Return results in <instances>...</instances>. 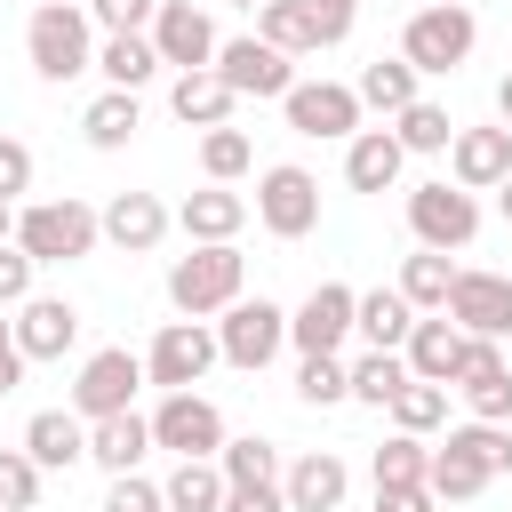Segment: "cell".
<instances>
[{
	"label": "cell",
	"instance_id": "6da1fadb",
	"mask_svg": "<svg viewBox=\"0 0 512 512\" xmlns=\"http://www.w3.org/2000/svg\"><path fill=\"white\" fill-rule=\"evenodd\" d=\"M512 472V424H456L440 448H432V464H424V488L440 496V504H472L488 480H504Z\"/></svg>",
	"mask_w": 512,
	"mask_h": 512
},
{
	"label": "cell",
	"instance_id": "7a4b0ae2",
	"mask_svg": "<svg viewBox=\"0 0 512 512\" xmlns=\"http://www.w3.org/2000/svg\"><path fill=\"white\" fill-rule=\"evenodd\" d=\"M240 288H248V256H240L232 240H192V256L168 264V304H176V320H208V312H224Z\"/></svg>",
	"mask_w": 512,
	"mask_h": 512
},
{
	"label": "cell",
	"instance_id": "3957f363",
	"mask_svg": "<svg viewBox=\"0 0 512 512\" xmlns=\"http://www.w3.org/2000/svg\"><path fill=\"white\" fill-rule=\"evenodd\" d=\"M24 48H32V72L40 80H80L96 72V24L80 0H40L32 24H24Z\"/></svg>",
	"mask_w": 512,
	"mask_h": 512
},
{
	"label": "cell",
	"instance_id": "277c9868",
	"mask_svg": "<svg viewBox=\"0 0 512 512\" xmlns=\"http://www.w3.org/2000/svg\"><path fill=\"white\" fill-rule=\"evenodd\" d=\"M96 240H104V224H96V208L72 200V192L16 208V248H24L32 264H80V256H96Z\"/></svg>",
	"mask_w": 512,
	"mask_h": 512
},
{
	"label": "cell",
	"instance_id": "5b68a950",
	"mask_svg": "<svg viewBox=\"0 0 512 512\" xmlns=\"http://www.w3.org/2000/svg\"><path fill=\"white\" fill-rule=\"evenodd\" d=\"M472 40H480V24H472V8L464 0H432V8H416L408 16V32H400V56L432 80V72H456L464 56H472Z\"/></svg>",
	"mask_w": 512,
	"mask_h": 512
},
{
	"label": "cell",
	"instance_id": "8992f818",
	"mask_svg": "<svg viewBox=\"0 0 512 512\" xmlns=\"http://www.w3.org/2000/svg\"><path fill=\"white\" fill-rule=\"evenodd\" d=\"M208 328H216V352H224L232 368H272L280 344H288V312H280L272 296H232Z\"/></svg>",
	"mask_w": 512,
	"mask_h": 512
},
{
	"label": "cell",
	"instance_id": "52a82bcc",
	"mask_svg": "<svg viewBox=\"0 0 512 512\" xmlns=\"http://www.w3.org/2000/svg\"><path fill=\"white\" fill-rule=\"evenodd\" d=\"M256 224H264L272 240H304V232L320 224V176L296 168V160H272V168L256 176Z\"/></svg>",
	"mask_w": 512,
	"mask_h": 512
},
{
	"label": "cell",
	"instance_id": "ba28073f",
	"mask_svg": "<svg viewBox=\"0 0 512 512\" xmlns=\"http://www.w3.org/2000/svg\"><path fill=\"white\" fill-rule=\"evenodd\" d=\"M216 360H224V352H216V328H208V320H160V336H152V352H144V384L192 392Z\"/></svg>",
	"mask_w": 512,
	"mask_h": 512
},
{
	"label": "cell",
	"instance_id": "9c48e42d",
	"mask_svg": "<svg viewBox=\"0 0 512 512\" xmlns=\"http://www.w3.org/2000/svg\"><path fill=\"white\" fill-rule=\"evenodd\" d=\"M136 384H144V360H136L128 344H104V352H88L80 376H72V416H80V424L120 416V408H136Z\"/></svg>",
	"mask_w": 512,
	"mask_h": 512
},
{
	"label": "cell",
	"instance_id": "30bf717a",
	"mask_svg": "<svg viewBox=\"0 0 512 512\" xmlns=\"http://www.w3.org/2000/svg\"><path fill=\"white\" fill-rule=\"evenodd\" d=\"M408 232H416V248H472V232H480V200L464 192V184H416L408 192Z\"/></svg>",
	"mask_w": 512,
	"mask_h": 512
},
{
	"label": "cell",
	"instance_id": "8fae6325",
	"mask_svg": "<svg viewBox=\"0 0 512 512\" xmlns=\"http://www.w3.org/2000/svg\"><path fill=\"white\" fill-rule=\"evenodd\" d=\"M152 448L168 456H216L224 448V408L208 392H160L152 408Z\"/></svg>",
	"mask_w": 512,
	"mask_h": 512
},
{
	"label": "cell",
	"instance_id": "7c38bea8",
	"mask_svg": "<svg viewBox=\"0 0 512 512\" xmlns=\"http://www.w3.org/2000/svg\"><path fill=\"white\" fill-rule=\"evenodd\" d=\"M280 112H288V128L312 136V144H344V136L360 128V96H352L344 80H296V88L280 96Z\"/></svg>",
	"mask_w": 512,
	"mask_h": 512
},
{
	"label": "cell",
	"instance_id": "4fadbf2b",
	"mask_svg": "<svg viewBox=\"0 0 512 512\" xmlns=\"http://www.w3.org/2000/svg\"><path fill=\"white\" fill-rule=\"evenodd\" d=\"M216 72H224V88L232 96H288L296 88V64L272 48V40H256V32H240V40H216Z\"/></svg>",
	"mask_w": 512,
	"mask_h": 512
},
{
	"label": "cell",
	"instance_id": "5bb4252c",
	"mask_svg": "<svg viewBox=\"0 0 512 512\" xmlns=\"http://www.w3.org/2000/svg\"><path fill=\"white\" fill-rule=\"evenodd\" d=\"M464 336H512V272H464L456 264V288H448V304H440Z\"/></svg>",
	"mask_w": 512,
	"mask_h": 512
},
{
	"label": "cell",
	"instance_id": "9a60e30c",
	"mask_svg": "<svg viewBox=\"0 0 512 512\" xmlns=\"http://www.w3.org/2000/svg\"><path fill=\"white\" fill-rule=\"evenodd\" d=\"M144 32H152L160 64H176V72H200V64H216V24H208V8H192V0H160Z\"/></svg>",
	"mask_w": 512,
	"mask_h": 512
},
{
	"label": "cell",
	"instance_id": "2e32d148",
	"mask_svg": "<svg viewBox=\"0 0 512 512\" xmlns=\"http://www.w3.org/2000/svg\"><path fill=\"white\" fill-rule=\"evenodd\" d=\"M280 496H288V512H344L352 464L336 448H304L296 464H280Z\"/></svg>",
	"mask_w": 512,
	"mask_h": 512
},
{
	"label": "cell",
	"instance_id": "e0dca14e",
	"mask_svg": "<svg viewBox=\"0 0 512 512\" xmlns=\"http://www.w3.org/2000/svg\"><path fill=\"white\" fill-rule=\"evenodd\" d=\"M512 176V128L496 120V128H456L448 136V184H464V192H496Z\"/></svg>",
	"mask_w": 512,
	"mask_h": 512
},
{
	"label": "cell",
	"instance_id": "ac0fdd59",
	"mask_svg": "<svg viewBox=\"0 0 512 512\" xmlns=\"http://www.w3.org/2000/svg\"><path fill=\"white\" fill-rule=\"evenodd\" d=\"M344 336H352V288H344V280H320V288L288 312V344H296V352H344Z\"/></svg>",
	"mask_w": 512,
	"mask_h": 512
},
{
	"label": "cell",
	"instance_id": "d6986e66",
	"mask_svg": "<svg viewBox=\"0 0 512 512\" xmlns=\"http://www.w3.org/2000/svg\"><path fill=\"white\" fill-rule=\"evenodd\" d=\"M8 328H16L24 360H64V352L80 344V304H72V296H24Z\"/></svg>",
	"mask_w": 512,
	"mask_h": 512
},
{
	"label": "cell",
	"instance_id": "ffe728a7",
	"mask_svg": "<svg viewBox=\"0 0 512 512\" xmlns=\"http://www.w3.org/2000/svg\"><path fill=\"white\" fill-rule=\"evenodd\" d=\"M96 224H104V240L112 248H128V256H152L160 240H168V208H160V192H112L104 208H96Z\"/></svg>",
	"mask_w": 512,
	"mask_h": 512
},
{
	"label": "cell",
	"instance_id": "44dd1931",
	"mask_svg": "<svg viewBox=\"0 0 512 512\" xmlns=\"http://www.w3.org/2000/svg\"><path fill=\"white\" fill-rule=\"evenodd\" d=\"M400 168H408V152H400L392 128H352V136H344V184H352V192H392Z\"/></svg>",
	"mask_w": 512,
	"mask_h": 512
},
{
	"label": "cell",
	"instance_id": "7402d4cb",
	"mask_svg": "<svg viewBox=\"0 0 512 512\" xmlns=\"http://www.w3.org/2000/svg\"><path fill=\"white\" fill-rule=\"evenodd\" d=\"M232 104H240V96L224 88V72H216V64H200V72H176V80H168V112H176L184 128H224V120H232Z\"/></svg>",
	"mask_w": 512,
	"mask_h": 512
},
{
	"label": "cell",
	"instance_id": "603a6c76",
	"mask_svg": "<svg viewBox=\"0 0 512 512\" xmlns=\"http://www.w3.org/2000/svg\"><path fill=\"white\" fill-rule=\"evenodd\" d=\"M400 360H408V376H424V384H448V376H456V360H464V328H456L448 312H432V320H416V328H408Z\"/></svg>",
	"mask_w": 512,
	"mask_h": 512
},
{
	"label": "cell",
	"instance_id": "cb8c5ba5",
	"mask_svg": "<svg viewBox=\"0 0 512 512\" xmlns=\"http://www.w3.org/2000/svg\"><path fill=\"white\" fill-rule=\"evenodd\" d=\"M24 456H32L40 472H72V464L88 456V424H80L72 408H40V416L24 424Z\"/></svg>",
	"mask_w": 512,
	"mask_h": 512
},
{
	"label": "cell",
	"instance_id": "d4e9b609",
	"mask_svg": "<svg viewBox=\"0 0 512 512\" xmlns=\"http://www.w3.org/2000/svg\"><path fill=\"white\" fill-rule=\"evenodd\" d=\"M144 456H152V416L120 408V416H96V424H88V464H104V472H136Z\"/></svg>",
	"mask_w": 512,
	"mask_h": 512
},
{
	"label": "cell",
	"instance_id": "484cf974",
	"mask_svg": "<svg viewBox=\"0 0 512 512\" xmlns=\"http://www.w3.org/2000/svg\"><path fill=\"white\" fill-rule=\"evenodd\" d=\"M408 328H416V304H408L400 288H368V296H352V336H368V352H400Z\"/></svg>",
	"mask_w": 512,
	"mask_h": 512
},
{
	"label": "cell",
	"instance_id": "4316f807",
	"mask_svg": "<svg viewBox=\"0 0 512 512\" xmlns=\"http://www.w3.org/2000/svg\"><path fill=\"white\" fill-rule=\"evenodd\" d=\"M176 224H184V240H240V224H248V200H240L232 184H208V192H184Z\"/></svg>",
	"mask_w": 512,
	"mask_h": 512
},
{
	"label": "cell",
	"instance_id": "83f0119b",
	"mask_svg": "<svg viewBox=\"0 0 512 512\" xmlns=\"http://www.w3.org/2000/svg\"><path fill=\"white\" fill-rule=\"evenodd\" d=\"M96 72H104V88H144V80L160 72L152 32H104V40H96Z\"/></svg>",
	"mask_w": 512,
	"mask_h": 512
},
{
	"label": "cell",
	"instance_id": "f1b7e54d",
	"mask_svg": "<svg viewBox=\"0 0 512 512\" xmlns=\"http://www.w3.org/2000/svg\"><path fill=\"white\" fill-rule=\"evenodd\" d=\"M416 80H424V72H416L408 56H376V64H360L352 96H360V112H384V120H392L400 104H416Z\"/></svg>",
	"mask_w": 512,
	"mask_h": 512
},
{
	"label": "cell",
	"instance_id": "f546056e",
	"mask_svg": "<svg viewBox=\"0 0 512 512\" xmlns=\"http://www.w3.org/2000/svg\"><path fill=\"white\" fill-rule=\"evenodd\" d=\"M136 128H144V104H136V88H104V96L80 112V136H88L96 152H120Z\"/></svg>",
	"mask_w": 512,
	"mask_h": 512
},
{
	"label": "cell",
	"instance_id": "4dcf8cb0",
	"mask_svg": "<svg viewBox=\"0 0 512 512\" xmlns=\"http://www.w3.org/2000/svg\"><path fill=\"white\" fill-rule=\"evenodd\" d=\"M416 312H440L448 304V288H456V256L448 248H416V256H400V280H392Z\"/></svg>",
	"mask_w": 512,
	"mask_h": 512
},
{
	"label": "cell",
	"instance_id": "1f68e13d",
	"mask_svg": "<svg viewBox=\"0 0 512 512\" xmlns=\"http://www.w3.org/2000/svg\"><path fill=\"white\" fill-rule=\"evenodd\" d=\"M160 496H168V512H224V472H216V456H176V472L160 480Z\"/></svg>",
	"mask_w": 512,
	"mask_h": 512
},
{
	"label": "cell",
	"instance_id": "d6a6232c",
	"mask_svg": "<svg viewBox=\"0 0 512 512\" xmlns=\"http://www.w3.org/2000/svg\"><path fill=\"white\" fill-rule=\"evenodd\" d=\"M384 416H392V432H440L448 424V384H424V376H408L392 400H384Z\"/></svg>",
	"mask_w": 512,
	"mask_h": 512
},
{
	"label": "cell",
	"instance_id": "836d02e7",
	"mask_svg": "<svg viewBox=\"0 0 512 512\" xmlns=\"http://www.w3.org/2000/svg\"><path fill=\"white\" fill-rule=\"evenodd\" d=\"M216 472H224V488H256V480H280V448L264 440V432H224V448H216Z\"/></svg>",
	"mask_w": 512,
	"mask_h": 512
},
{
	"label": "cell",
	"instance_id": "e575fe53",
	"mask_svg": "<svg viewBox=\"0 0 512 512\" xmlns=\"http://www.w3.org/2000/svg\"><path fill=\"white\" fill-rule=\"evenodd\" d=\"M256 40H272L280 56H312V48H320V24H312L304 0H264V8H256Z\"/></svg>",
	"mask_w": 512,
	"mask_h": 512
},
{
	"label": "cell",
	"instance_id": "d590c367",
	"mask_svg": "<svg viewBox=\"0 0 512 512\" xmlns=\"http://www.w3.org/2000/svg\"><path fill=\"white\" fill-rule=\"evenodd\" d=\"M248 168H256L248 128H232V120H224V128H200V176H208V184H240Z\"/></svg>",
	"mask_w": 512,
	"mask_h": 512
},
{
	"label": "cell",
	"instance_id": "8d00e7d4",
	"mask_svg": "<svg viewBox=\"0 0 512 512\" xmlns=\"http://www.w3.org/2000/svg\"><path fill=\"white\" fill-rule=\"evenodd\" d=\"M392 136H400V152H448L456 120H448V104L416 96V104H400V112H392Z\"/></svg>",
	"mask_w": 512,
	"mask_h": 512
},
{
	"label": "cell",
	"instance_id": "74e56055",
	"mask_svg": "<svg viewBox=\"0 0 512 512\" xmlns=\"http://www.w3.org/2000/svg\"><path fill=\"white\" fill-rule=\"evenodd\" d=\"M424 464H432V448H424L416 432H392V440L368 456V480H376V488H416V480H424Z\"/></svg>",
	"mask_w": 512,
	"mask_h": 512
},
{
	"label": "cell",
	"instance_id": "f35d334b",
	"mask_svg": "<svg viewBox=\"0 0 512 512\" xmlns=\"http://www.w3.org/2000/svg\"><path fill=\"white\" fill-rule=\"evenodd\" d=\"M344 384H352V400H368V408H384L400 384H408V360L400 352H360L352 368H344Z\"/></svg>",
	"mask_w": 512,
	"mask_h": 512
},
{
	"label": "cell",
	"instance_id": "ab89813d",
	"mask_svg": "<svg viewBox=\"0 0 512 512\" xmlns=\"http://www.w3.org/2000/svg\"><path fill=\"white\" fill-rule=\"evenodd\" d=\"M296 400H304V408H336V400H352L344 360H336V352H304V360H296Z\"/></svg>",
	"mask_w": 512,
	"mask_h": 512
},
{
	"label": "cell",
	"instance_id": "60d3db41",
	"mask_svg": "<svg viewBox=\"0 0 512 512\" xmlns=\"http://www.w3.org/2000/svg\"><path fill=\"white\" fill-rule=\"evenodd\" d=\"M456 392H464V408H472L480 424H512V368H488V376H464Z\"/></svg>",
	"mask_w": 512,
	"mask_h": 512
},
{
	"label": "cell",
	"instance_id": "b9f144b4",
	"mask_svg": "<svg viewBox=\"0 0 512 512\" xmlns=\"http://www.w3.org/2000/svg\"><path fill=\"white\" fill-rule=\"evenodd\" d=\"M40 504V464L24 448H0V512H32Z\"/></svg>",
	"mask_w": 512,
	"mask_h": 512
},
{
	"label": "cell",
	"instance_id": "7bdbcfd3",
	"mask_svg": "<svg viewBox=\"0 0 512 512\" xmlns=\"http://www.w3.org/2000/svg\"><path fill=\"white\" fill-rule=\"evenodd\" d=\"M104 512H168V496H160V480H144V472H112Z\"/></svg>",
	"mask_w": 512,
	"mask_h": 512
},
{
	"label": "cell",
	"instance_id": "ee69618b",
	"mask_svg": "<svg viewBox=\"0 0 512 512\" xmlns=\"http://www.w3.org/2000/svg\"><path fill=\"white\" fill-rule=\"evenodd\" d=\"M32 272H40V264H32L16 240H0V312H16V304L32 296Z\"/></svg>",
	"mask_w": 512,
	"mask_h": 512
},
{
	"label": "cell",
	"instance_id": "f6af8a7d",
	"mask_svg": "<svg viewBox=\"0 0 512 512\" xmlns=\"http://www.w3.org/2000/svg\"><path fill=\"white\" fill-rule=\"evenodd\" d=\"M24 192H32V144L0 136V200H24Z\"/></svg>",
	"mask_w": 512,
	"mask_h": 512
},
{
	"label": "cell",
	"instance_id": "bcb514c9",
	"mask_svg": "<svg viewBox=\"0 0 512 512\" xmlns=\"http://www.w3.org/2000/svg\"><path fill=\"white\" fill-rule=\"evenodd\" d=\"M152 8H160V0H88V24H104V32H144Z\"/></svg>",
	"mask_w": 512,
	"mask_h": 512
},
{
	"label": "cell",
	"instance_id": "7dc6e473",
	"mask_svg": "<svg viewBox=\"0 0 512 512\" xmlns=\"http://www.w3.org/2000/svg\"><path fill=\"white\" fill-rule=\"evenodd\" d=\"M312 8V24H320V48H336L344 32H352V16H360V0H304Z\"/></svg>",
	"mask_w": 512,
	"mask_h": 512
},
{
	"label": "cell",
	"instance_id": "c3c4849f",
	"mask_svg": "<svg viewBox=\"0 0 512 512\" xmlns=\"http://www.w3.org/2000/svg\"><path fill=\"white\" fill-rule=\"evenodd\" d=\"M224 512H288L280 480H256V488H224Z\"/></svg>",
	"mask_w": 512,
	"mask_h": 512
},
{
	"label": "cell",
	"instance_id": "681fc988",
	"mask_svg": "<svg viewBox=\"0 0 512 512\" xmlns=\"http://www.w3.org/2000/svg\"><path fill=\"white\" fill-rule=\"evenodd\" d=\"M376 512H440V496L416 480V488H376Z\"/></svg>",
	"mask_w": 512,
	"mask_h": 512
},
{
	"label": "cell",
	"instance_id": "f907efd6",
	"mask_svg": "<svg viewBox=\"0 0 512 512\" xmlns=\"http://www.w3.org/2000/svg\"><path fill=\"white\" fill-rule=\"evenodd\" d=\"M24 368H32V360H24V344H16V328H8V312H0V392H16Z\"/></svg>",
	"mask_w": 512,
	"mask_h": 512
},
{
	"label": "cell",
	"instance_id": "816d5d0a",
	"mask_svg": "<svg viewBox=\"0 0 512 512\" xmlns=\"http://www.w3.org/2000/svg\"><path fill=\"white\" fill-rule=\"evenodd\" d=\"M496 120H504V128H512V72H504V80H496Z\"/></svg>",
	"mask_w": 512,
	"mask_h": 512
},
{
	"label": "cell",
	"instance_id": "f5cc1de1",
	"mask_svg": "<svg viewBox=\"0 0 512 512\" xmlns=\"http://www.w3.org/2000/svg\"><path fill=\"white\" fill-rule=\"evenodd\" d=\"M0 240H16V200H0Z\"/></svg>",
	"mask_w": 512,
	"mask_h": 512
},
{
	"label": "cell",
	"instance_id": "db71d44e",
	"mask_svg": "<svg viewBox=\"0 0 512 512\" xmlns=\"http://www.w3.org/2000/svg\"><path fill=\"white\" fill-rule=\"evenodd\" d=\"M496 208H504V224H512V176H504V184H496Z\"/></svg>",
	"mask_w": 512,
	"mask_h": 512
},
{
	"label": "cell",
	"instance_id": "11a10c76",
	"mask_svg": "<svg viewBox=\"0 0 512 512\" xmlns=\"http://www.w3.org/2000/svg\"><path fill=\"white\" fill-rule=\"evenodd\" d=\"M232 8H264V0H232Z\"/></svg>",
	"mask_w": 512,
	"mask_h": 512
},
{
	"label": "cell",
	"instance_id": "9f6ffc18",
	"mask_svg": "<svg viewBox=\"0 0 512 512\" xmlns=\"http://www.w3.org/2000/svg\"><path fill=\"white\" fill-rule=\"evenodd\" d=\"M424 8H432V0H424Z\"/></svg>",
	"mask_w": 512,
	"mask_h": 512
}]
</instances>
